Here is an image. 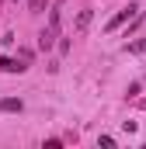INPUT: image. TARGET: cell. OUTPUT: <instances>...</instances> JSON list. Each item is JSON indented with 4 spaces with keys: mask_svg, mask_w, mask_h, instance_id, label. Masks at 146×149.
Masks as SVG:
<instances>
[{
    "mask_svg": "<svg viewBox=\"0 0 146 149\" xmlns=\"http://www.w3.org/2000/svg\"><path fill=\"white\" fill-rule=\"evenodd\" d=\"M56 35H59V3H56L52 14H49V28H42V35H38V49H52Z\"/></svg>",
    "mask_w": 146,
    "mask_h": 149,
    "instance_id": "1",
    "label": "cell"
},
{
    "mask_svg": "<svg viewBox=\"0 0 146 149\" xmlns=\"http://www.w3.org/2000/svg\"><path fill=\"white\" fill-rule=\"evenodd\" d=\"M0 70L4 73H25L28 70V59H0Z\"/></svg>",
    "mask_w": 146,
    "mask_h": 149,
    "instance_id": "3",
    "label": "cell"
},
{
    "mask_svg": "<svg viewBox=\"0 0 146 149\" xmlns=\"http://www.w3.org/2000/svg\"><path fill=\"white\" fill-rule=\"evenodd\" d=\"M91 24V10H80V17H77V31H84Z\"/></svg>",
    "mask_w": 146,
    "mask_h": 149,
    "instance_id": "5",
    "label": "cell"
},
{
    "mask_svg": "<svg viewBox=\"0 0 146 149\" xmlns=\"http://www.w3.org/2000/svg\"><path fill=\"white\" fill-rule=\"evenodd\" d=\"M28 7L32 10H42V0H28Z\"/></svg>",
    "mask_w": 146,
    "mask_h": 149,
    "instance_id": "7",
    "label": "cell"
},
{
    "mask_svg": "<svg viewBox=\"0 0 146 149\" xmlns=\"http://www.w3.org/2000/svg\"><path fill=\"white\" fill-rule=\"evenodd\" d=\"M21 108H25V104H21V101H18V97H4V101H0V111H7V114H14V111H21Z\"/></svg>",
    "mask_w": 146,
    "mask_h": 149,
    "instance_id": "4",
    "label": "cell"
},
{
    "mask_svg": "<svg viewBox=\"0 0 146 149\" xmlns=\"http://www.w3.org/2000/svg\"><path fill=\"white\" fill-rule=\"evenodd\" d=\"M136 14H139V7H125V10H118V14L108 21V31H118V28H122L129 17H136Z\"/></svg>",
    "mask_w": 146,
    "mask_h": 149,
    "instance_id": "2",
    "label": "cell"
},
{
    "mask_svg": "<svg viewBox=\"0 0 146 149\" xmlns=\"http://www.w3.org/2000/svg\"><path fill=\"white\" fill-rule=\"evenodd\" d=\"M129 52H146V38H139V42H132V45H129Z\"/></svg>",
    "mask_w": 146,
    "mask_h": 149,
    "instance_id": "6",
    "label": "cell"
}]
</instances>
